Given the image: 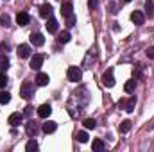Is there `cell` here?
Wrapping results in <instances>:
<instances>
[{"label": "cell", "mask_w": 154, "mask_h": 152, "mask_svg": "<svg viewBox=\"0 0 154 152\" xmlns=\"http://www.w3.org/2000/svg\"><path fill=\"white\" fill-rule=\"evenodd\" d=\"M9 68V59H7V56H0V72H4V70H7Z\"/></svg>", "instance_id": "cell-20"}, {"label": "cell", "mask_w": 154, "mask_h": 152, "mask_svg": "<svg viewBox=\"0 0 154 152\" xmlns=\"http://www.w3.org/2000/svg\"><path fill=\"white\" fill-rule=\"evenodd\" d=\"M131 131V120H124L120 123V132H129Z\"/></svg>", "instance_id": "cell-22"}, {"label": "cell", "mask_w": 154, "mask_h": 152, "mask_svg": "<svg viewBox=\"0 0 154 152\" xmlns=\"http://www.w3.org/2000/svg\"><path fill=\"white\" fill-rule=\"evenodd\" d=\"M48 81H50L48 74H43V72H39L38 75H36V84H38V86H47V84H48Z\"/></svg>", "instance_id": "cell-15"}, {"label": "cell", "mask_w": 154, "mask_h": 152, "mask_svg": "<svg viewBox=\"0 0 154 152\" xmlns=\"http://www.w3.org/2000/svg\"><path fill=\"white\" fill-rule=\"evenodd\" d=\"M31 43H32L34 47H41V45L45 43L43 34H39V32H32V34H31Z\"/></svg>", "instance_id": "cell-11"}, {"label": "cell", "mask_w": 154, "mask_h": 152, "mask_svg": "<svg viewBox=\"0 0 154 152\" xmlns=\"http://www.w3.org/2000/svg\"><path fill=\"white\" fill-rule=\"evenodd\" d=\"M25 131H27V134H29L31 138H34V136L38 134V125H36V122H34V120L27 122V123H25Z\"/></svg>", "instance_id": "cell-9"}, {"label": "cell", "mask_w": 154, "mask_h": 152, "mask_svg": "<svg viewBox=\"0 0 154 152\" xmlns=\"http://www.w3.org/2000/svg\"><path fill=\"white\" fill-rule=\"evenodd\" d=\"M82 123H84V127H86V129H95V125H97V122H95L93 118H86Z\"/></svg>", "instance_id": "cell-25"}, {"label": "cell", "mask_w": 154, "mask_h": 152, "mask_svg": "<svg viewBox=\"0 0 154 152\" xmlns=\"http://www.w3.org/2000/svg\"><path fill=\"white\" fill-rule=\"evenodd\" d=\"M0 25L9 27V25H11V18H9L7 14H2V16H0Z\"/></svg>", "instance_id": "cell-28"}, {"label": "cell", "mask_w": 154, "mask_h": 152, "mask_svg": "<svg viewBox=\"0 0 154 152\" xmlns=\"http://www.w3.org/2000/svg\"><path fill=\"white\" fill-rule=\"evenodd\" d=\"M72 13H74V5H72L70 2H65V4L61 5V14H63L65 18H68V16H72Z\"/></svg>", "instance_id": "cell-12"}, {"label": "cell", "mask_w": 154, "mask_h": 152, "mask_svg": "<svg viewBox=\"0 0 154 152\" xmlns=\"http://www.w3.org/2000/svg\"><path fill=\"white\" fill-rule=\"evenodd\" d=\"M32 113V108H31V106H27V108H25V114H31Z\"/></svg>", "instance_id": "cell-33"}, {"label": "cell", "mask_w": 154, "mask_h": 152, "mask_svg": "<svg viewBox=\"0 0 154 152\" xmlns=\"http://www.w3.org/2000/svg\"><path fill=\"white\" fill-rule=\"evenodd\" d=\"M91 149H93L95 152L104 150V141H102V140H93V143H91Z\"/></svg>", "instance_id": "cell-18"}, {"label": "cell", "mask_w": 154, "mask_h": 152, "mask_svg": "<svg viewBox=\"0 0 154 152\" xmlns=\"http://www.w3.org/2000/svg\"><path fill=\"white\" fill-rule=\"evenodd\" d=\"M147 57L149 59H154V47H149L147 48Z\"/></svg>", "instance_id": "cell-31"}, {"label": "cell", "mask_w": 154, "mask_h": 152, "mask_svg": "<svg viewBox=\"0 0 154 152\" xmlns=\"http://www.w3.org/2000/svg\"><path fill=\"white\" fill-rule=\"evenodd\" d=\"M134 106H136V97H131L129 100H125V108H124V109H125L127 113H133V111H134Z\"/></svg>", "instance_id": "cell-17"}, {"label": "cell", "mask_w": 154, "mask_h": 152, "mask_svg": "<svg viewBox=\"0 0 154 152\" xmlns=\"http://www.w3.org/2000/svg\"><path fill=\"white\" fill-rule=\"evenodd\" d=\"M47 31H48V32H57V20H56V18L50 16V18L47 20Z\"/></svg>", "instance_id": "cell-16"}, {"label": "cell", "mask_w": 154, "mask_h": 152, "mask_svg": "<svg viewBox=\"0 0 154 152\" xmlns=\"http://www.w3.org/2000/svg\"><path fill=\"white\" fill-rule=\"evenodd\" d=\"M77 141H81V143H86V141H88V132H84V131H79V132H77Z\"/></svg>", "instance_id": "cell-26"}, {"label": "cell", "mask_w": 154, "mask_h": 152, "mask_svg": "<svg viewBox=\"0 0 154 152\" xmlns=\"http://www.w3.org/2000/svg\"><path fill=\"white\" fill-rule=\"evenodd\" d=\"M154 4H152V0H147V2H145V13H147V16H149V18H151V16H152L154 14Z\"/></svg>", "instance_id": "cell-21"}, {"label": "cell", "mask_w": 154, "mask_h": 152, "mask_svg": "<svg viewBox=\"0 0 154 152\" xmlns=\"http://www.w3.org/2000/svg\"><path fill=\"white\" fill-rule=\"evenodd\" d=\"M134 88H136V81H127V82H125V86H124V90H125L127 93H131Z\"/></svg>", "instance_id": "cell-24"}, {"label": "cell", "mask_w": 154, "mask_h": 152, "mask_svg": "<svg viewBox=\"0 0 154 152\" xmlns=\"http://www.w3.org/2000/svg\"><path fill=\"white\" fill-rule=\"evenodd\" d=\"M66 75H68V81L79 82V81L82 79V72H81V68H77V66H70L68 72H66Z\"/></svg>", "instance_id": "cell-2"}, {"label": "cell", "mask_w": 154, "mask_h": 152, "mask_svg": "<svg viewBox=\"0 0 154 152\" xmlns=\"http://www.w3.org/2000/svg\"><path fill=\"white\" fill-rule=\"evenodd\" d=\"M22 120H23V114L22 113H11L9 118H7V123H9L11 127H18V125L22 123Z\"/></svg>", "instance_id": "cell-4"}, {"label": "cell", "mask_w": 154, "mask_h": 152, "mask_svg": "<svg viewBox=\"0 0 154 152\" xmlns=\"http://www.w3.org/2000/svg\"><path fill=\"white\" fill-rule=\"evenodd\" d=\"M25 150L27 152H32V150H38V143L34 141V140H31L27 145H25Z\"/></svg>", "instance_id": "cell-27"}, {"label": "cell", "mask_w": 154, "mask_h": 152, "mask_svg": "<svg viewBox=\"0 0 154 152\" xmlns=\"http://www.w3.org/2000/svg\"><path fill=\"white\" fill-rule=\"evenodd\" d=\"M56 129H57V123L52 122V120H48V122L43 123V132H45V134H50V132H54Z\"/></svg>", "instance_id": "cell-14"}, {"label": "cell", "mask_w": 154, "mask_h": 152, "mask_svg": "<svg viewBox=\"0 0 154 152\" xmlns=\"http://www.w3.org/2000/svg\"><path fill=\"white\" fill-rule=\"evenodd\" d=\"M5 84H7V77H5V74L0 72V88H5Z\"/></svg>", "instance_id": "cell-29"}, {"label": "cell", "mask_w": 154, "mask_h": 152, "mask_svg": "<svg viewBox=\"0 0 154 152\" xmlns=\"http://www.w3.org/2000/svg\"><path fill=\"white\" fill-rule=\"evenodd\" d=\"M102 84L108 86V88H113V86H115V77H113V70H111V68L104 72V75H102Z\"/></svg>", "instance_id": "cell-3"}, {"label": "cell", "mask_w": 154, "mask_h": 152, "mask_svg": "<svg viewBox=\"0 0 154 152\" xmlns=\"http://www.w3.org/2000/svg\"><path fill=\"white\" fill-rule=\"evenodd\" d=\"M43 61H45V56H41V54L32 56V57H31V68H32V70H39V68L43 66Z\"/></svg>", "instance_id": "cell-5"}, {"label": "cell", "mask_w": 154, "mask_h": 152, "mask_svg": "<svg viewBox=\"0 0 154 152\" xmlns=\"http://www.w3.org/2000/svg\"><path fill=\"white\" fill-rule=\"evenodd\" d=\"M124 2H131V0H124Z\"/></svg>", "instance_id": "cell-34"}, {"label": "cell", "mask_w": 154, "mask_h": 152, "mask_svg": "<svg viewBox=\"0 0 154 152\" xmlns=\"http://www.w3.org/2000/svg\"><path fill=\"white\" fill-rule=\"evenodd\" d=\"M39 16L48 20V18L52 16V5H50V4H43V5L39 7Z\"/></svg>", "instance_id": "cell-10"}, {"label": "cell", "mask_w": 154, "mask_h": 152, "mask_svg": "<svg viewBox=\"0 0 154 152\" xmlns=\"http://www.w3.org/2000/svg\"><path fill=\"white\" fill-rule=\"evenodd\" d=\"M9 100H11V95L7 91H0V104L5 106V104H9Z\"/></svg>", "instance_id": "cell-19"}, {"label": "cell", "mask_w": 154, "mask_h": 152, "mask_svg": "<svg viewBox=\"0 0 154 152\" xmlns=\"http://www.w3.org/2000/svg\"><path fill=\"white\" fill-rule=\"evenodd\" d=\"M16 54H18L20 59H27V57L31 56V47H29V45H20L18 50H16Z\"/></svg>", "instance_id": "cell-8"}, {"label": "cell", "mask_w": 154, "mask_h": 152, "mask_svg": "<svg viewBox=\"0 0 154 152\" xmlns=\"http://www.w3.org/2000/svg\"><path fill=\"white\" fill-rule=\"evenodd\" d=\"M32 95H34V84L29 82V81H25V82L20 86V97L25 99V100H29Z\"/></svg>", "instance_id": "cell-1"}, {"label": "cell", "mask_w": 154, "mask_h": 152, "mask_svg": "<svg viewBox=\"0 0 154 152\" xmlns=\"http://www.w3.org/2000/svg\"><path fill=\"white\" fill-rule=\"evenodd\" d=\"M118 108H122V109H124V108H125V100H124V99H122V100H120V102H118Z\"/></svg>", "instance_id": "cell-32"}, {"label": "cell", "mask_w": 154, "mask_h": 152, "mask_svg": "<svg viewBox=\"0 0 154 152\" xmlns=\"http://www.w3.org/2000/svg\"><path fill=\"white\" fill-rule=\"evenodd\" d=\"M70 38H72V36H70V32H61V34L57 36V41H59V43H68Z\"/></svg>", "instance_id": "cell-23"}, {"label": "cell", "mask_w": 154, "mask_h": 152, "mask_svg": "<svg viewBox=\"0 0 154 152\" xmlns=\"http://www.w3.org/2000/svg\"><path fill=\"white\" fill-rule=\"evenodd\" d=\"M29 22H31V16H29L27 13H18V14H16V23H18V25L23 27V25H27Z\"/></svg>", "instance_id": "cell-13"}, {"label": "cell", "mask_w": 154, "mask_h": 152, "mask_svg": "<svg viewBox=\"0 0 154 152\" xmlns=\"http://www.w3.org/2000/svg\"><path fill=\"white\" fill-rule=\"evenodd\" d=\"M131 20H133V23H134V25H143L145 16H143V13H142V11H134V13H131Z\"/></svg>", "instance_id": "cell-7"}, {"label": "cell", "mask_w": 154, "mask_h": 152, "mask_svg": "<svg viewBox=\"0 0 154 152\" xmlns=\"http://www.w3.org/2000/svg\"><path fill=\"white\" fill-rule=\"evenodd\" d=\"M52 113V108H50V104H41L38 108V116L39 118H48Z\"/></svg>", "instance_id": "cell-6"}, {"label": "cell", "mask_w": 154, "mask_h": 152, "mask_svg": "<svg viewBox=\"0 0 154 152\" xmlns=\"http://www.w3.org/2000/svg\"><path fill=\"white\" fill-rule=\"evenodd\" d=\"M88 5H90V9H97L99 0H88Z\"/></svg>", "instance_id": "cell-30"}]
</instances>
